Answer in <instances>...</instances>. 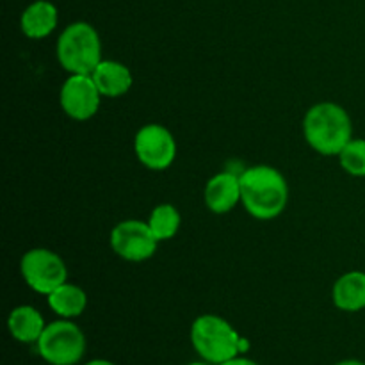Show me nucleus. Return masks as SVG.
I'll return each instance as SVG.
<instances>
[{
	"instance_id": "1",
	"label": "nucleus",
	"mask_w": 365,
	"mask_h": 365,
	"mask_svg": "<svg viewBox=\"0 0 365 365\" xmlns=\"http://www.w3.org/2000/svg\"><path fill=\"white\" fill-rule=\"evenodd\" d=\"M241 202L246 212L255 220L267 221L280 216L287 207L289 187L285 177L277 168L252 166L239 175Z\"/></svg>"
},
{
	"instance_id": "2",
	"label": "nucleus",
	"mask_w": 365,
	"mask_h": 365,
	"mask_svg": "<svg viewBox=\"0 0 365 365\" xmlns=\"http://www.w3.org/2000/svg\"><path fill=\"white\" fill-rule=\"evenodd\" d=\"M307 143L321 155H339L353 139L351 118L344 107L323 102L310 107L303 120Z\"/></svg>"
},
{
	"instance_id": "3",
	"label": "nucleus",
	"mask_w": 365,
	"mask_h": 365,
	"mask_svg": "<svg viewBox=\"0 0 365 365\" xmlns=\"http://www.w3.org/2000/svg\"><path fill=\"white\" fill-rule=\"evenodd\" d=\"M57 61L70 75H91L102 63V41L93 25L75 21L57 39Z\"/></svg>"
},
{
	"instance_id": "4",
	"label": "nucleus",
	"mask_w": 365,
	"mask_h": 365,
	"mask_svg": "<svg viewBox=\"0 0 365 365\" xmlns=\"http://www.w3.org/2000/svg\"><path fill=\"white\" fill-rule=\"evenodd\" d=\"M191 344L200 359L212 365L241 355V335L227 319L212 314L196 317L191 327Z\"/></svg>"
},
{
	"instance_id": "5",
	"label": "nucleus",
	"mask_w": 365,
	"mask_h": 365,
	"mask_svg": "<svg viewBox=\"0 0 365 365\" xmlns=\"http://www.w3.org/2000/svg\"><path fill=\"white\" fill-rule=\"evenodd\" d=\"M86 335L71 321H53L46 324L36 342L39 356L50 365H77L86 355Z\"/></svg>"
},
{
	"instance_id": "6",
	"label": "nucleus",
	"mask_w": 365,
	"mask_h": 365,
	"mask_svg": "<svg viewBox=\"0 0 365 365\" xmlns=\"http://www.w3.org/2000/svg\"><path fill=\"white\" fill-rule=\"evenodd\" d=\"M21 277L34 292L48 296L59 285L66 284L68 269L57 253L45 248L29 250L20 262Z\"/></svg>"
},
{
	"instance_id": "7",
	"label": "nucleus",
	"mask_w": 365,
	"mask_h": 365,
	"mask_svg": "<svg viewBox=\"0 0 365 365\" xmlns=\"http://www.w3.org/2000/svg\"><path fill=\"white\" fill-rule=\"evenodd\" d=\"M134 152L143 166L153 171H163L173 164L177 157V143L166 127L150 123L139 128L135 134Z\"/></svg>"
},
{
	"instance_id": "8",
	"label": "nucleus",
	"mask_w": 365,
	"mask_h": 365,
	"mask_svg": "<svg viewBox=\"0 0 365 365\" xmlns=\"http://www.w3.org/2000/svg\"><path fill=\"white\" fill-rule=\"evenodd\" d=\"M157 239L148 223L138 220L121 221L110 232V248L128 262L152 259L157 250Z\"/></svg>"
},
{
	"instance_id": "9",
	"label": "nucleus",
	"mask_w": 365,
	"mask_h": 365,
	"mask_svg": "<svg viewBox=\"0 0 365 365\" xmlns=\"http://www.w3.org/2000/svg\"><path fill=\"white\" fill-rule=\"evenodd\" d=\"M100 91L91 75H70L61 88L59 102L71 120H91L100 107Z\"/></svg>"
},
{
	"instance_id": "10",
	"label": "nucleus",
	"mask_w": 365,
	"mask_h": 365,
	"mask_svg": "<svg viewBox=\"0 0 365 365\" xmlns=\"http://www.w3.org/2000/svg\"><path fill=\"white\" fill-rule=\"evenodd\" d=\"M241 202V180L234 173L216 175L205 185V205L214 214H228Z\"/></svg>"
},
{
	"instance_id": "11",
	"label": "nucleus",
	"mask_w": 365,
	"mask_h": 365,
	"mask_svg": "<svg viewBox=\"0 0 365 365\" xmlns=\"http://www.w3.org/2000/svg\"><path fill=\"white\" fill-rule=\"evenodd\" d=\"M59 13L48 0H36L21 13L20 27L29 39H43L52 34L57 27Z\"/></svg>"
},
{
	"instance_id": "12",
	"label": "nucleus",
	"mask_w": 365,
	"mask_h": 365,
	"mask_svg": "<svg viewBox=\"0 0 365 365\" xmlns=\"http://www.w3.org/2000/svg\"><path fill=\"white\" fill-rule=\"evenodd\" d=\"M100 95L107 98L123 96L132 88V73L118 61H102L91 73Z\"/></svg>"
},
{
	"instance_id": "13",
	"label": "nucleus",
	"mask_w": 365,
	"mask_h": 365,
	"mask_svg": "<svg viewBox=\"0 0 365 365\" xmlns=\"http://www.w3.org/2000/svg\"><path fill=\"white\" fill-rule=\"evenodd\" d=\"M45 319L34 307L21 305L11 310L7 317V328L14 341L21 344H36L45 330Z\"/></svg>"
},
{
	"instance_id": "14",
	"label": "nucleus",
	"mask_w": 365,
	"mask_h": 365,
	"mask_svg": "<svg viewBox=\"0 0 365 365\" xmlns=\"http://www.w3.org/2000/svg\"><path fill=\"white\" fill-rule=\"evenodd\" d=\"M334 303L342 312H360L365 309V273L349 271L334 285Z\"/></svg>"
},
{
	"instance_id": "15",
	"label": "nucleus",
	"mask_w": 365,
	"mask_h": 365,
	"mask_svg": "<svg viewBox=\"0 0 365 365\" xmlns=\"http://www.w3.org/2000/svg\"><path fill=\"white\" fill-rule=\"evenodd\" d=\"M48 307L53 314L64 317V319H73L84 314L88 307V296L81 287L73 284H63L48 294Z\"/></svg>"
},
{
	"instance_id": "16",
	"label": "nucleus",
	"mask_w": 365,
	"mask_h": 365,
	"mask_svg": "<svg viewBox=\"0 0 365 365\" xmlns=\"http://www.w3.org/2000/svg\"><path fill=\"white\" fill-rule=\"evenodd\" d=\"M180 221L178 210L170 203H163V205H157L152 210L148 225L157 241H170L177 235L178 228H180Z\"/></svg>"
},
{
	"instance_id": "17",
	"label": "nucleus",
	"mask_w": 365,
	"mask_h": 365,
	"mask_svg": "<svg viewBox=\"0 0 365 365\" xmlns=\"http://www.w3.org/2000/svg\"><path fill=\"white\" fill-rule=\"evenodd\" d=\"M339 160L346 173L365 177V139H351L339 153Z\"/></svg>"
},
{
	"instance_id": "18",
	"label": "nucleus",
	"mask_w": 365,
	"mask_h": 365,
	"mask_svg": "<svg viewBox=\"0 0 365 365\" xmlns=\"http://www.w3.org/2000/svg\"><path fill=\"white\" fill-rule=\"evenodd\" d=\"M220 365H259V364H257L255 360L248 359V356L237 355V356H234V359L227 360V362H223V364H220Z\"/></svg>"
},
{
	"instance_id": "19",
	"label": "nucleus",
	"mask_w": 365,
	"mask_h": 365,
	"mask_svg": "<svg viewBox=\"0 0 365 365\" xmlns=\"http://www.w3.org/2000/svg\"><path fill=\"white\" fill-rule=\"evenodd\" d=\"M86 365H114L110 360H106V359H95V360H89V362H86Z\"/></svg>"
},
{
	"instance_id": "20",
	"label": "nucleus",
	"mask_w": 365,
	"mask_h": 365,
	"mask_svg": "<svg viewBox=\"0 0 365 365\" xmlns=\"http://www.w3.org/2000/svg\"><path fill=\"white\" fill-rule=\"evenodd\" d=\"M334 365H365L362 360H355V359H349V360H342V362H337Z\"/></svg>"
},
{
	"instance_id": "21",
	"label": "nucleus",
	"mask_w": 365,
	"mask_h": 365,
	"mask_svg": "<svg viewBox=\"0 0 365 365\" xmlns=\"http://www.w3.org/2000/svg\"><path fill=\"white\" fill-rule=\"evenodd\" d=\"M187 365H212V364H209V362H205V360H203V362H191Z\"/></svg>"
}]
</instances>
